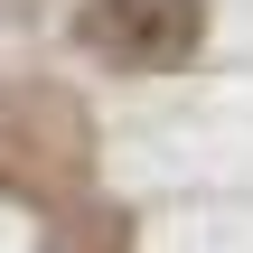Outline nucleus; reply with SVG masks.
Masks as SVG:
<instances>
[{"label":"nucleus","mask_w":253,"mask_h":253,"mask_svg":"<svg viewBox=\"0 0 253 253\" xmlns=\"http://www.w3.org/2000/svg\"><path fill=\"white\" fill-rule=\"evenodd\" d=\"M94 178V122L66 84H0V197L75 207Z\"/></svg>","instance_id":"obj_1"},{"label":"nucleus","mask_w":253,"mask_h":253,"mask_svg":"<svg viewBox=\"0 0 253 253\" xmlns=\"http://www.w3.org/2000/svg\"><path fill=\"white\" fill-rule=\"evenodd\" d=\"M207 38V0H84L75 9V47L113 75H169L188 66Z\"/></svg>","instance_id":"obj_2"},{"label":"nucleus","mask_w":253,"mask_h":253,"mask_svg":"<svg viewBox=\"0 0 253 253\" xmlns=\"http://www.w3.org/2000/svg\"><path fill=\"white\" fill-rule=\"evenodd\" d=\"M38 253H131V216L122 207H56Z\"/></svg>","instance_id":"obj_3"},{"label":"nucleus","mask_w":253,"mask_h":253,"mask_svg":"<svg viewBox=\"0 0 253 253\" xmlns=\"http://www.w3.org/2000/svg\"><path fill=\"white\" fill-rule=\"evenodd\" d=\"M9 9H19V0H0V19H9Z\"/></svg>","instance_id":"obj_4"}]
</instances>
